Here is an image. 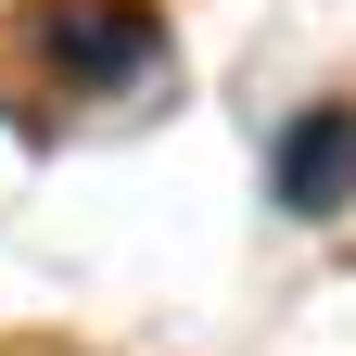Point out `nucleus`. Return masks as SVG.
Returning <instances> with one entry per match:
<instances>
[{
	"mask_svg": "<svg viewBox=\"0 0 356 356\" xmlns=\"http://www.w3.org/2000/svg\"><path fill=\"white\" fill-rule=\"evenodd\" d=\"M267 178H280V204H293V216H331V204L356 191V115H343V102L293 115V127H280V153H267Z\"/></svg>",
	"mask_w": 356,
	"mask_h": 356,
	"instance_id": "obj_1",
	"label": "nucleus"
}]
</instances>
